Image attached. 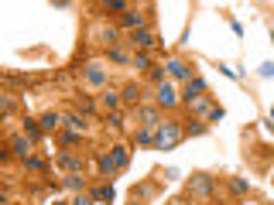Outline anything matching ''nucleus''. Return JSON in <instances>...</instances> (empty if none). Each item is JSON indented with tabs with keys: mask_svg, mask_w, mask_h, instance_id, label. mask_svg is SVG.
Returning a JSON list of instances; mask_svg holds the SVG:
<instances>
[{
	"mask_svg": "<svg viewBox=\"0 0 274 205\" xmlns=\"http://www.w3.org/2000/svg\"><path fill=\"white\" fill-rule=\"evenodd\" d=\"M178 140H182V127H178V123H172V120H165V123L158 127L155 144H158L161 150H175V147H178Z\"/></svg>",
	"mask_w": 274,
	"mask_h": 205,
	"instance_id": "obj_1",
	"label": "nucleus"
},
{
	"mask_svg": "<svg viewBox=\"0 0 274 205\" xmlns=\"http://www.w3.org/2000/svg\"><path fill=\"white\" fill-rule=\"evenodd\" d=\"M158 103H161V106H175V103H178L175 89H172L168 82H161V86H158Z\"/></svg>",
	"mask_w": 274,
	"mask_h": 205,
	"instance_id": "obj_2",
	"label": "nucleus"
},
{
	"mask_svg": "<svg viewBox=\"0 0 274 205\" xmlns=\"http://www.w3.org/2000/svg\"><path fill=\"white\" fill-rule=\"evenodd\" d=\"M11 147H14V154H21V157L28 161V157H31V137H14Z\"/></svg>",
	"mask_w": 274,
	"mask_h": 205,
	"instance_id": "obj_3",
	"label": "nucleus"
},
{
	"mask_svg": "<svg viewBox=\"0 0 274 205\" xmlns=\"http://www.w3.org/2000/svg\"><path fill=\"white\" fill-rule=\"evenodd\" d=\"M168 75H172V79H189V65L178 62V58H172V62H168Z\"/></svg>",
	"mask_w": 274,
	"mask_h": 205,
	"instance_id": "obj_4",
	"label": "nucleus"
},
{
	"mask_svg": "<svg viewBox=\"0 0 274 205\" xmlns=\"http://www.w3.org/2000/svg\"><path fill=\"white\" fill-rule=\"evenodd\" d=\"M141 130H155V127H161V120H158V113L155 110H141Z\"/></svg>",
	"mask_w": 274,
	"mask_h": 205,
	"instance_id": "obj_5",
	"label": "nucleus"
},
{
	"mask_svg": "<svg viewBox=\"0 0 274 205\" xmlns=\"http://www.w3.org/2000/svg\"><path fill=\"white\" fill-rule=\"evenodd\" d=\"M134 45L137 48H151V45H155V35H151L148 28H141V31H134Z\"/></svg>",
	"mask_w": 274,
	"mask_h": 205,
	"instance_id": "obj_6",
	"label": "nucleus"
},
{
	"mask_svg": "<svg viewBox=\"0 0 274 205\" xmlns=\"http://www.w3.org/2000/svg\"><path fill=\"white\" fill-rule=\"evenodd\" d=\"M202 93H206V82H202V79H189V89H185L189 103H192V99H199Z\"/></svg>",
	"mask_w": 274,
	"mask_h": 205,
	"instance_id": "obj_7",
	"label": "nucleus"
},
{
	"mask_svg": "<svg viewBox=\"0 0 274 205\" xmlns=\"http://www.w3.org/2000/svg\"><path fill=\"white\" fill-rule=\"evenodd\" d=\"M192 191H199V195H209V191H213V181H209L206 174H196V178H192Z\"/></svg>",
	"mask_w": 274,
	"mask_h": 205,
	"instance_id": "obj_8",
	"label": "nucleus"
},
{
	"mask_svg": "<svg viewBox=\"0 0 274 205\" xmlns=\"http://www.w3.org/2000/svg\"><path fill=\"white\" fill-rule=\"evenodd\" d=\"M123 24H127V28H134V31H141V24H144V14H137V11H127V14H123Z\"/></svg>",
	"mask_w": 274,
	"mask_h": 205,
	"instance_id": "obj_9",
	"label": "nucleus"
},
{
	"mask_svg": "<svg viewBox=\"0 0 274 205\" xmlns=\"http://www.w3.org/2000/svg\"><path fill=\"white\" fill-rule=\"evenodd\" d=\"M59 123H62L59 113H45V116H41V130H55Z\"/></svg>",
	"mask_w": 274,
	"mask_h": 205,
	"instance_id": "obj_10",
	"label": "nucleus"
},
{
	"mask_svg": "<svg viewBox=\"0 0 274 205\" xmlns=\"http://www.w3.org/2000/svg\"><path fill=\"white\" fill-rule=\"evenodd\" d=\"M86 79H89L93 86H103V79H106V72H103L99 65H89V72H86Z\"/></svg>",
	"mask_w": 274,
	"mask_h": 205,
	"instance_id": "obj_11",
	"label": "nucleus"
},
{
	"mask_svg": "<svg viewBox=\"0 0 274 205\" xmlns=\"http://www.w3.org/2000/svg\"><path fill=\"white\" fill-rule=\"evenodd\" d=\"M59 161H62V168H69V171H79V168H82V161H79L76 154H62Z\"/></svg>",
	"mask_w": 274,
	"mask_h": 205,
	"instance_id": "obj_12",
	"label": "nucleus"
},
{
	"mask_svg": "<svg viewBox=\"0 0 274 205\" xmlns=\"http://www.w3.org/2000/svg\"><path fill=\"white\" fill-rule=\"evenodd\" d=\"M65 123H69V130H72V133L82 130V116H79V113H69V116H65Z\"/></svg>",
	"mask_w": 274,
	"mask_h": 205,
	"instance_id": "obj_13",
	"label": "nucleus"
},
{
	"mask_svg": "<svg viewBox=\"0 0 274 205\" xmlns=\"http://www.w3.org/2000/svg\"><path fill=\"white\" fill-rule=\"evenodd\" d=\"M113 164H117V168H127V147H113Z\"/></svg>",
	"mask_w": 274,
	"mask_h": 205,
	"instance_id": "obj_14",
	"label": "nucleus"
},
{
	"mask_svg": "<svg viewBox=\"0 0 274 205\" xmlns=\"http://www.w3.org/2000/svg\"><path fill=\"white\" fill-rule=\"evenodd\" d=\"M93 198H96V202H113V188H96Z\"/></svg>",
	"mask_w": 274,
	"mask_h": 205,
	"instance_id": "obj_15",
	"label": "nucleus"
},
{
	"mask_svg": "<svg viewBox=\"0 0 274 205\" xmlns=\"http://www.w3.org/2000/svg\"><path fill=\"white\" fill-rule=\"evenodd\" d=\"M24 130H28V137H31V140H38V133H41V120H28V127H24Z\"/></svg>",
	"mask_w": 274,
	"mask_h": 205,
	"instance_id": "obj_16",
	"label": "nucleus"
},
{
	"mask_svg": "<svg viewBox=\"0 0 274 205\" xmlns=\"http://www.w3.org/2000/svg\"><path fill=\"white\" fill-rule=\"evenodd\" d=\"M123 99H127V103H137V99H141V89H137V86H127V89H123Z\"/></svg>",
	"mask_w": 274,
	"mask_h": 205,
	"instance_id": "obj_17",
	"label": "nucleus"
},
{
	"mask_svg": "<svg viewBox=\"0 0 274 205\" xmlns=\"http://www.w3.org/2000/svg\"><path fill=\"white\" fill-rule=\"evenodd\" d=\"M99 171H103V174L117 171V164H113V157H99Z\"/></svg>",
	"mask_w": 274,
	"mask_h": 205,
	"instance_id": "obj_18",
	"label": "nucleus"
},
{
	"mask_svg": "<svg viewBox=\"0 0 274 205\" xmlns=\"http://www.w3.org/2000/svg\"><path fill=\"white\" fill-rule=\"evenodd\" d=\"M65 188H82V178H79V174H69V178H65Z\"/></svg>",
	"mask_w": 274,
	"mask_h": 205,
	"instance_id": "obj_19",
	"label": "nucleus"
},
{
	"mask_svg": "<svg viewBox=\"0 0 274 205\" xmlns=\"http://www.w3.org/2000/svg\"><path fill=\"white\" fill-rule=\"evenodd\" d=\"M103 103H106V106L113 110V106H117V103H120V96H117V93H106V96H103Z\"/></svg>",
	"mask_w": 274,
	"mask_h": 205,
	"instance_id": "obj_20",
	"label": "nucleus"
},
{
	"mask_svg": "<svg viewBox=\"0 0 274 205\" xmlns=\"http://www.w3.org/2000/svg\"><path fill=\"white\" fill-rule=\"evenodd\" d=\"M134 65H137V69H151V62H148V55H134Z\"/></svg>",
	"mask_w": 274,
	"mask_h": 205,
	"instance_id": "obj_21",
	"label": "nucleus"
},
{
	"mask_svg": "<svg viewBox=\"0 0 274 205\" xmlns=\"http://www.w3.org/2000/svg\"><path fill=\"white\" fill-rule=\"evenodd\" d=\"M151 140H155L151 130H141V133H137V144H151Z\"/></svg>",
	"mask_w": 274,
	"mask_h": 205,
	"instance_id": "obj_22",
	"label": "nucleus"
},
{
	"mask_svg": "<svg viewBox=\"0 0 274 205\" xmlns=\"http://www.w3.org/2000/svg\"><path fill=\"white\" fill-rule=\"evenodd\" d=\"M260 75H274V65H271V62H264V65H260Z\"/></svg>",
	"mask_w": 274,
	"mask_h": 205,
	"instance_id": "obj_23",
	"label": "nucleus"
},
{
	"mask_svg": "<svg viewBox=\"0 0 274 205\" xmlns=\"http://www.w3.org/2000/svg\"><path fill=\"white\" fill-rule=\"evenodd\" d=\"M93 202H96V198H89V195H79L76 198V205H93Z\"/></svg>",
	"mask_w": 274,
	"mask_h": 205,
	"instance_id": "obj_24",
	"label": "nucleus"
},
{
	"mask_svg": "<svg viewBox=\"0 0 274 205\" xmlns=\"http://www.w3.org/2000/svg\"><path fill=\"white\" fill-rule=\"evenodd\" d=\"M134 205H141V202H134Z\"/></svg>",
	"mask_w": 274,
	"mask_h": 205,
	"instance_id": "obj_25",
	"label": "nucleus"
},
{
	"mask_svg": "<svg viewBox=\"0 0 274 205\" xmlns=\"http://www.w3.org/2000/svg\"><path fill=\"white\" fill-rule=\"evenodd\" d=\"M55 205H59V202H55Z\"/></svg>",
	"mask_w": 274,
	"mask_h": 205,
	"instance_id": "obj_26",
	"label": "nucleus"
}]
</instances>
